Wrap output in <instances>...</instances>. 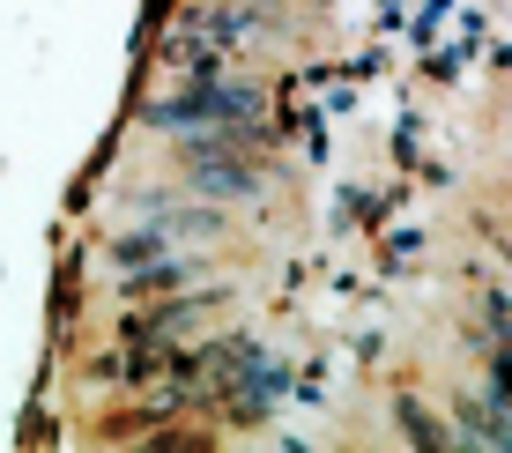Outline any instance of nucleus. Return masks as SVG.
<instances>
[{"label":"nucleus","instance_id":"1","mask_svg":"<svg viewBox=\"0 0 512 453\" xmlns=\"http://www.w3.org/2000/svg\"><path fill=\"white\" fill-rule=\"evenodd\" d=\"M216 305H223V290H171V305H134L127 320H119V342H134V350H171V342H186Z\"/></svg>","mask_w":512,"mask_h":453},{"label":"nucleus","instance_id":"7","mask_svg":"<svg viewBox=\"0 0 512 453\" xmlns=\"http://www.w3.org/2000/svg\"><path fill=\"white\" fill-rule=\"evenodd\" d=\"M505 416H512V394H505Z\"/></svg>","mask_w":512,"mask_h":453},{"label":"nucleus","instance_id":"2","mask_svg":"<svg viewBox=\"0 0 512 453\" xmlns=\"http://www.w3.org/2000/svg\"><path fill=\"white\" fill-rule=\"evenodd\" d=\"M193 283H201V260H193V253H156L149 268L119 275V298L141 305V298H171V290H193Z\"/></svg>","mask_w":512,"mask_h":453},{"label":"nucleus","instance_id":"5","mask_svg":"<svg viewBox=\"0 0 512 453\" xmlns=\"http://www.w3.org/2000/svg\"><path fill=\"white\" fill-rule=\"evenodd\" d=\"M156 253H171V238L156 231V223H149V231H127V238H112V246H104V260H112V275H134V268H149Z\"/></svg>","mask_w":512,"mask_h":453},{"label":"nucleus","instance_id":"6","mask_svg":"<svg viewBox=\"0 0 512 453\" xmlns=\"http://www.w3.org/2000/svg\"><path fill=\"white\" fill-rule=\"evenodd\" d=\"M394 424H401V431H409V439H416V446H461V439H453V424H438V416H431V409H423V402H416V394H401V402H394Z\"/></svg>","mask_w":512,"mask_h":453},{"label":"nucleus","instance_id":"3","mask_svg":"<svg viewBox=\"0 0 512 453\" xmlns=\"http://www.w3.org/2000/svg\"><path fill=\"white\" fill-rule=\"evenodd\" d=\"M453 439H475V446H512V416H505V402H475V394H461L453 402Z\"/></svg>","mask_w":512,"mask_h":453},{"label":"nucleus","instance_id":"4","mask_svg":"<svg viewBox=\"0 0 512 453\" xmlns=\"http://www.w3.org/2000/svg\"><path fill=\"white\" fill-rule=\"evenodd\" d=\"M149 223H156L164 238H193V246L223 238V216H216V208H171V201H149Z\"/></svg>","mask_w":512,"mask_h":453}]
</instances>
